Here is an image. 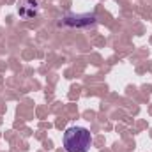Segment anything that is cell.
Here are the masks:
<instances>
[{
    "label": "cell",
    "instance_id": "cell-1",
    "mask_svg": "<svg viewBox=\"0 0 152 152\" xmlns=\"http://www.w3.org/2000/svg\"><path fill=\"white\" fill-rule=\"evenodd\" d=\"M64 149L67 152H88L92 145V134L87 127L73 126L64 133Z\"/></svg>",
    "mask_w": 152,
    "mask_h": 152
},
{
    "label": "cell",
    "instance_id": "cell-2",
    "mask_svg": "<svg viewBox=\"0 0 152 152\" xmlns=\"http://www.w3.org/2000/svg\"><path fill=\"white\" fill-rule=\"evenodd\" d=\"M16 11H18V16L21 20H34L39 12V5L37 0H18V5H16Z\"/></svg>",
    "mask_w": 152,
    "mask_h": 152
}]
</instances>
